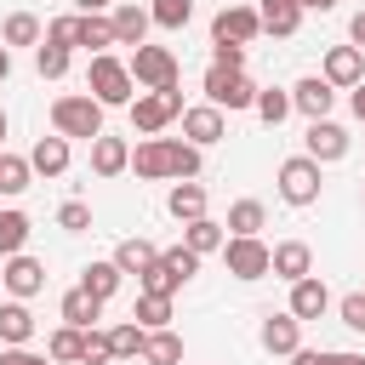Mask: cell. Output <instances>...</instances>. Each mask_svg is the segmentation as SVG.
I'll return each instance as SVG.
<instances>
[{"label": "cell", "mask_w": 365, "mask_h": 365, "mask_svg": "<svg viewBox=\"0 0 365 365\" xmlns=\"http://www.w3.org/2000/svg\"><path fill=\"white\" fill-rule=\"evenodd\" d=\"M80 365H114V342H108V331H86V359Z\"/></svg>", "instance_id": "obj_43"}, {"label": "cell", "mask_w": 365, "mask_h": 365, "mask_svg": "<svg viewBox=\"0 0 365 365\" xmlns=\"http://www.w3.org/2000/svg\"><path fill=\"white\" fill-rule=\"evenodd\" d=\"M302 154H314L319 165H331V160H342V154H348V131H342L336 120H308Z\"/></svg>", "instance_id": "obj_14"}, {"label": "cell", "mask_w": 365, "mask_h": 365, "mask_svg": "<svg viewBox=\"0 0 365 365\" xmlns=\"http://www.w3.org/2000/svg\"><path fill=\"white\" fill-rule=\"evenodd\" d=\"M182 245L200 251V257H211V251L228 245V222H217V217H194V222H182Z\"/></svg>", "instance_id": "obj_22"}, {"label": "cell", "mask_w": 365, "mask_h": 365, "mask_svg": "<svg viewBox=\"0 0 365 365\" xmlns=\"http://www.w3.org/2000/svg\"><path fill=\"white\" fill-rule=\"evenodd\" d=\"M34 68H40V80H63V74H68V46L40 40V46H34Z\"/></svg>", "instance_id": "obj_38"}, {"label": "cell", "mask_w": 365, "mask_h": 365, "mask_svg": "<svg viewBox=\"0 0 365 365\" xmlns=\"http://www.w3.org/2000/svg\"><path fill=\"white\" fill-rule=\"evenodd\" d=\"M143 365H182V336H177L171 325L148 331V342H143Z\"/></svg>", "instance_id": "obj_28"}, {"label": "cell", "mask_w": 365, "mask_h": 365, "mask_svg": "<svg viewBox=\"0 0 365 365\" xmlns=\"http://www.w3.org/2000/svg\"><path fill=\"white\" fill-rule=\"evenodd\" d=\"M46 40H57V46H80V11H63V17H51L46 23Z\"/></svg>", "instance_id": "obj_42"}, {"label": "cell", "mask_w": 365, "mask_h": 365, "mask_svg": "<svg viewBox=\"0 0 365 365\" xmlns=\"http://www.w3.org/2000/svg\"><path fill=\"white\" fill-rule=\"evenodd\" d=\"M257 34H262V11L257 6L222 0V11L211 17V46H251Z\"/></svg>", "instance_id": "obj_7"}, {"label": "cell", "mask_w": 365, "mask_h": 365, "mask_svg": "<svg viewBox=\"0 0 365 365\" xmlns=\"http://www.w3.org/2000/svg\"><path fill=\"white\" fill-rule=\"evenodd\" d=\"M0 285L11 291V297H40L46 291V262L40 257H29V251H17V257H0Z\"/></svg>", "instance_id": "obj_9"}, {"label": "cell", "mask_w": 365, "mask_h": 365, "mask_svg": "<svg viewBox=\"0 0 365 365\" xmlns=\"http://www.w3.org/2000/svg\"><path fill=\"white\" fill-rule=\"evenodd\" d=\"M29 182H34V165H29V154H6V148H0V194H6V200H17Z\"/></svg>", "instance_id": "obj_30"}, {"label": "cell", "mask_w": 365, "mask_h": 365, "mask_svg": "<svg viewBox=\"0 0 365 365\" xmlns=\"http://www.w3.org/2000/svg\"><path fill=\"white\" fill-rule=\"evenodd\" d=\"M120 0H74V11H114Z\"/></svg>", "instance_id": "obj_51"}, {"label": "cell", "mask_w": 365, "mask_h": 365, "mask_svg": "<svg viewBox=\"0 0 365 365\" xmlns=\"http://www.w3.org/2000/svg\"><path fill=\"white\" fill-rule=\"evenodd\" d=\"M336 314H342L348 331H365V291H348V297L336 302Z\"/></svg>", "instance_id": "obj_44"}, {"label": "cell", "mask_w": 365, "mask_h": 365, "mask_svg": "<svg viewBox=\"0 0 365 365\" xmlns=\"http://www.w3.org/2000/svg\"><path fill=\"white\" fill-rule=\"evenodd\" d=\"M222 131H228V120H222V108H217V103H194V108H182V137H188L194 148L222 143Z\"/></svg>", "instance_id": "obj_13"}, {"label": "cell", "mask_w": 365, "mask_h": 365, "mask_svg": "<svg viewBox=\"0 0 365 365\" xmlns=\"http://www.w3.org/2000/svg\"><path fill=\"white\" fill-rule=\"evenodd\" d=\"M257 11H262V29L279 34V40H291L302 29V6H257Z\"/></svg>", "instance_id": "obj_37"}, {"label": "cell", "mask_w": 365, "mask_h": 365, "mask_svg": "<svg viewBox=\"0 0 365 365\" xmlns=\"http://www.w3.org/2000/svg\"><path fill=\"white\" fill-rule=\"evenodd\" d=\"M331 103H336V86H331L325 74H302V80L291 86V108H297L302 120H331Z\"/></svg>", "instance_id": "obj_10"}, {"label": "cell", "mask_w": 365, "mask_h": 365, "mask_svg": "<svg viewBox=\"0 0 365 365\" xmlns=\"http://www.w3.org/2000/svg\"><path fill=\"white\" fill-rule=\"evenodd\" d=\"M46 354H51L57 365H80V359H86V331H80V325H57V331L46 336Z\"/></svg>", "instance_id": "obj_27"}, {"label": "cell", "mask_w": 365, "mask_h": 365, "mask_svg": "<svg viewBox=\"0 0 365 365\" xmlns=\"http://www.w3.org/2000/svg\"><path fill=\"white\" fill-rule=\"evenodd\" d=\"M131 319H137L143 331H160V325H171V297H154V291H137V308H131Z\"/></svg>", "instance_id": "obj_34"}, {"label": "cell", "mask_w": 365, "mask_h": 365, "mask_svg": "<svg viewBox=\"0 0 365 365\" xmlns=\"http://www.w3.org/2000/svg\"><path fill=\"white\" fill-rule=\"evenodd\" d=\"M108 23H114V40H120V46H143V40H148V29H154V11H148V6L120 0V6L108 11Z\"/></svg>", "instance_id": "obj_16"}, {"label": "cell", "mask_w": 365, "mask_h": 365, "mask_svg": "<svg viewBox=\"0 0 365 365\" xmlns=\"http://www.w3.org/2000/svg\"><path fill=\"white\" fill-rule=\"evenodd\" d=\"M160 257H165L182 279H194V274H200V251H188V245H171V251H160Z\"/></svg>", "instance_id": "obj_45"}, {"label": "cell", "mask_w": 365, "mask_h": 365, "mask_svg": "<svg viewBox=\"0 0 365 365\" xmlns=\"http://www.w3.org/2000/svg\"><path fill=\"white\" fill-rule=\"evenodd\" d=\"M0 148H6V108H0Z\"/></svg>", "instance_id": "obj_55"}, {"label": "cell", "mask_w": 365, "mask_h": 365, "mask_svg": "<svg viewBox=\"0 0 365 365\" xmlns=\"http://www.w3.org/2000/svg\"><path fill=\"white\" fill-rule=\"evenodd\" d=\"M348 40L365 51V11H354V23H348Z\"/></svg>", "instance_id": "obj_49"}, {"label": "cell", "mask_w": 365, "mask_h": 365, "mask_svg": "<svg viewBox=\"0 0 365 365\" xmlns=\"http://www.w3.org/2000/svg\"><path fill=\"white\" fill-rule=\"evenodd\" d=\"M131 63H120L114 51H97L91 68H86V91L103 103V108H131Z\"/></svg>", "instance_id": "obj_1"}, {"label": "cell", "mask_w": 365, "mask_h": 365, "mask_svg": "<svg viewBox=\"0 0 365 365\" xmlns=\"http://www.w3.org/2000/svg\"><path fill=\"white\" fill-rule=\"evenodd\" d=\"M108 342H114V359H143L148 331H143L137 319H120V325H108Z\"/></svg>", "instance_id": "obj_35"}, {"label": "cell", "mask_w": 365, "mask_h": 365, "mask_svg": "<svg viewBox=\"0 0 365 365\" xmlns=\"http://www.w3.org/2000/svg\"><path fill=\"white\" fill-rule=\"evenodd\" d=\"M29 165H34V177H63V171H68V137H63V131L40 137V143L29 148Z\"/></svg>", "instance_id": "obj_18"}, {"label": "cell", "mask_w": 365, "mask_h": 365, "mask_svg": "<svg viewBox=\"0 0 365 365\" xmlns=\"http://www.w3.org/2000/svg\"><path fill=\"white\" fill-rule=\"evenodd\" d=\"M114 262H120V274H148V268L160 262V245L143 240V234H131V240L114 245Z\"/></svg>", "instance_id": "obj_25"}, {"label": "cell", "mask_w": 365, "mask_h": 365, "mask_svg": "<svg viewBox=\"0 0 365 365\" xmlns=\"http://www.w3.org/2000/svg\"><path fill=\"white\" fill-rule=\"evenodd\" d=\"M211 63H222V68H245V46H211Z\"/></svg>", "instance_id": "obj_48"}, {"label": "cell", "mask_w": 365, "mask_h": 365, "mask_svg": "<svg viewBox=\"0 0 365 365\" xmlns=\"http://www.w3.org/2000/svg\"><path fill=\"white\" fill-rule=\"evenodd\" d=\"M257 342H262L268 354H285V359H291V354L302 348V319H297L291 308H285V314H262V325H257Z\"/></svg>", "instance_id": "obj_11"}, {"label": "cell", "mask_w": 365, "mask_h": 365, "mask_svg": "<svg viewBox=\"0 0 365 365\" xmlns=\"http://www.w3.org/2000/svg\"><path fill=\"white\" fill-rule=\"evenodd\" d=\"M131 171H137L143 182H160V177H171V154H165V137H143V143L131 148Z\"/></svg>", "instance_id": "obj_19"}, {"label": "cell", "mask_w": 365, "mask_h": 365, "mask_svg": "<svg viewBox=\"0 0 365 365\" xmlns=\"http://www.w3.org/2000/svg\"><path fill=\"white\" fill-rule=\"evenodd\" d=\"M222 262H228V274H234V279L257 285V279H268V274H274V245H262V234H228Z\"/></svg>", "instance_id": "obj_4"}, {"label": "cell", "mask_w": 365, "mask_h": 365, "mask_svg": "<svg viewBox=\"0 0 365 365\" xmlns=\"http://www.w3.org/2000/svg\"><path fill=\"white\" fill-rule=\"evenodd\" d=\"M6 74H11V46L0 40V86H6Z\"/></svg>", "instance_id": "obj_52"}, {"label": "cell", "mask_w": 365, "mask_h": 365, "mask_svg": "<svg viewBox=\"0 0 365 365\" xmlns=\"http://www.w3.org/2000/svg\"><path fill=\"white\" fill-rule=\"evenodd\" d=\"M319 74H325L336 91H354V86L365 80V51H359V46H331L325 63H319Z\"/></svg>", "instance_id": "obj_12"}, {"label": "cell", "mask_w": 365, "mask_h": 365, "mask_svg": "<svg viewBox=\"0 0 365 365\" xmlns=\"http://www.w3.org/2000/svg\"><path fill=\"white\" fill-rule=\"evenodd\" d=\"M91 171L97 177H120V171H131V143L125 137H91Z\"/></svg>", "instance_id": "obj_17"}, {"label": "cell", "mask_w": 365, "mask_h": 365, "mask_svg": "<svg viewBox=\"0 0 365 365\" xmlns=\"http://www.w3.org/2000/svg\"><path fill=\"white\" fill-rule=\"evenodd\" d=\"M262 222H268L262 200H234L228 205V234H262Z\"/></svg>", "instance_id": "obj_33"}, {"label": "cell", "mask_w": 365, "mask_h": 365, "mask_svg": "<svg viewBox=\"0 0 365 365\" xmlns=\"http://www.w3.org/2000/svg\"><path fill=\"white\" fill-rule=\"evenodd\" d=\"M0 365H57L51 354H29V342L23 348H0Z\"/></svg>", "instance_id": "obj_46"}, {"label": "cell", "mask_w": 365, "mask_h": 365, "mask_svg": "<svg viewBox=\"0 0 365 365\" xmlns=\"http://www.w3.org/2000/svg\"><path fill=\"white\" fill-rule=\"evenodd\" d=\"M0 40H6V46H40V40H46V29H40V17H34V11H11V17H6V29H0Z\"/></svg>", "instance_id": "obj_32"}, {"label": "cell", "mask_w": 365, "mask_h": 365, "mask_svg": "<svg viewBox=\"0 0 365 365\" xmlns=\"http://www.w3.org/2000/svg\"><path fill=\"white\" fill-rule=\"evenodd\" d=\"M80 46L97 57V51H108V46H120L114 40V23L103 17V11H80Z\"/></svg>", "instance_id": "obj_31"}, {"label": "cell", "mask_w": 365, "mask_h": 365, "mask_svg": "<svg viewBox=\"0 0 365 365\" xmlns=\"http://www.w3.org/2000/svg\"><path fill=\"white\" fill-rule=\"evenodd\" d=\"M51 131H63V137H103V103L91 97V91H68V97H57L51 103Z\"/></svg>", "instance_id": "obj_2"}, {"label": "cell", "mask_w": 365, "mask_h": 365, "mask_svg": "<svg viewBox=\"0 0 365 365\" xmlns=\"http://www.w3.org/2000/svg\"><path fill=\"white\" fill-rule=\"evenodd\" d=\"M148 11H154V23H160V29H188V17H194V0H154Z\"/></svg>", "instance_id": "obj_40"}, {"label": "cell", "mask_w": 365, "mask_h": 365, "mask_svg": "<svg viewBox=\"0 0 365 365\" xmlns=\"http://www.w3.org/2000/svg\"><path fill=\"white\" fill-rule=\"evenodd\" d=\"M274 182H279V200L302 211V205H314V200H319V188H325V171H319V160H314V154H291V160H279Z\"/></svg>", "instance_id": "obj_3"}, {"label": "cell", "mask_w": 365, "mask_h": 365, "mask_svg": "<svg viewBox=\"0 0 365 365\" xmlns=\"http://www.w3.org/2000/svg\"><path fill=\"white\" fill-rule=\"evenodd\" d=\"M359 200H365V194H359Z\"/></svg>", "instance_id": "obj_56"}, {"label": "cell", "mask_w": 365, "mask_h": 365, "mask_svg": "<svg viewBox=\"0 0 365 365\" xmlns=\"http://www.w3.org/2000/svg\"><path fill=\"white\" fill-rule=\"evenodd\" d=\"M274 274L291 285V279H302V274H314V251H308V240H279L274 245Z\"/></svg>", "instance_id": "obj_23"}, {"label": "cell", "mask_w": 365, "mask_h": 365, "mask_svg": "<svg viewBox=\"0 0 365 365\" xmlns=\"http://www.w3.org/2000/svg\"><path fill=\"white\" fill-rule=\"evenodd\" d=\"M251 108H257V120H262V125H279V120L291 114V91L268 86V91H257V103H251Z\"/></svg>", "instance_id": "obj_39"}, {"label": "cell", "mask_w": 365, "mask_h": 365, "mask_svg": "<svg viewBox=\"0 0 365 365\" xmlns=\"http://www.w3.org/2000/svg\"><path fill=\"white\" fill-rule=\"evenodd\" d=\"M57 228H63V234H86V228H91V205H86V200H63V205H57Z\"/></svg>", "instance_id": "obj_41"}, {"label": "cell", "mask_w": 365, "mask_h": 365, "mask_svg": "<svg viewBox=\"0 0 365 365\" xmlns=\"http://www.w3.org/2000/svg\"><path fill=\"white\" fill-rule=\"evenodd\" d=\"M348 108H354V120H365V80L348 91Z\"/></svg>", "instance_id": "obj_50"}, {"label": "cell", "mask_w": 365, "mask_h": 365, "mask_svg": "<svg viewBox=\"0 0 365 365\" xmlns=\"http://www.w3.org/2000/svg\"><path fill=\"white\" fill-rule=\"evenodd\" d=\"M29 336H34V314H29V302H23V297L0 302V348H23Z\"/></svg>", "instance_id": "obj_20"}, {"label": "cell", "mask_w": 365, "mask_h": 365, "mask_svg": "<svg viewBox=\"0 0 365 365\" xmlns=\"http://www.w3.org/2000/svg\"><path fill=\"white\" fill-rule=\"evenodd\" d=\"M120 279H125V274H120V262H114V257H103V262H86V268H80V285H86L91 297H103V302L120 291Z\"/></svg>", "instance_id": "obj_26"}, {"label": "cell", "mask_w": 365, "mask_h": 365, "mask_svg": "<svg viewBox=\"0 0 365 365\" xmlns=\"http://www.w3.org/2000/svg\"><path fill=\"white\" fill-rule=\"evenodd\" d=\"M336 365H365V354H336Z\"/></svg>", "instance_id": "obj_54"}, {"label": "cell", "mask_w": 365, "mask_h": 365, "mask_svg": "<svg viewBox=\"0 0 365 365\" xmlns=\"http://www.w3.org/2000/svg\"><path fill=\"white\" fill-rule=\"evenodd\" d=\"M29 234H34V222H29V211H17V205H6V211H0V257H17V251L29 245Z\"/></svg>", "instance_id": "obj_29"}, {"label": "cell", "mask_w": 365, "mask_h": 365, "mask_svg": "<svg viewBox=\"0 0 365 365\" xmlns=\"http://www.w3.org/2000/svg\"><path fill=\"white\" fill-rule=\"evenodd\" d=\"M165 211H171L177 222H194V217H205V182H200V177H188V182H171V194H165Z\"/></svg>", "instance_id": "obj_21"}, {"label": "cell", "mask_w": 365, "mask_h": 365, "mask_svg": "<svg viewBox=\"0 0 365 365\" xmlns=\"http://www.w3.org/2000/svg\"><path fill=\"white\" fill-rule=\"evenodd\" d=\"M137 285H143V291H154V297H177V291H182L188 279H182V274H177V268H171V262L160 257V262H154L148 274H137Z\"/></svg>", "instance_id": "obj_36"}, {"label": "cell", "mask_w": 365, "mask_h": 365, "mask_svg": "<svg viewBox=\"0 0 365 365\" xmlns=\"http://www.w3.org/2000/svg\"><path fill=\"white\" fill-rule=\"evenodd\" d=\"M171 120H182V91H177V86H165V91H137V97H131V131L160 137Z\"/></svg>", "instance_id": "obj_5"}, {"label": "cell", "mask_w": 365, "mask_h": 365, "mask_svg": "<svg viewBox=\"0 0 365 365\" xmlns=\"http://www.w3.org/2000/svg\"><path fill=\"white\" fill-rule=\"evenodd\" d=\"M257 91H262V86H257L245 68H222V63L205 68V103H217V108H228V114H234V108H251Z\"/></svg>", "instance_id": "obj_6"}, {"label": "cell", "mask_w": 365, "mask_h": 365, "mask_svg": "<svg viewBox=\"0 0 365 365\" xmlns=\"http://www.w3.org/2000/svg\"><path fill=\"white\" fill-rule=\"evenodd\" d=\"M57 314H63V325H80V331H91V325H97V314H103V297H91L86 285H74V291H63Z\"/></svg>", "instance_id": "obj_24"}, {"label": "cell", "mask_w": 365, "mask_h": 365, "mask_svg": "<svg viewBox=\"0 0 365 365\" xmlns=\"http://www.w3.org/2000/svg\"><path fill=\"white\" fill-rule=\"evenodd\" d=\"M297 6H302V11H331L336 0H297Z\"/></svg>", "instance_id": "obj_53"}, {"label": "cell", "mask_w": 365, "mask_h": 365, "mask_svg": "<svg viewBox=\"0 0 365 365\" xmlns=\"http://www.w3.org/2000/svg\"><path fill=\"white\" fill-rule=\"evenodd\" d=\"M291 365H336V348H297Z\"/></svg>", "instance_id": "obj_47"}, {"label": "cell", "mask_w": 365, "mask_h": 365, "mask_svg": "<svg viewBox=\"0 0 365 365\" xmlns=\"http://www.w3.org/2000/svg\"><path fill=\"white\" fill-rule=\"evenodd\" d=\"M131 80L143 86V91H165V86H177V57H171V46H131Z\"/></svg>", "instance_id": "obj_8"}, {"label": "cell", "mask_w": 365, "mask_h": 365, "mask_svg": "<svg viewBox=\"0 0 365 365\" xmlns=\"http://www.w3.org/2000/svg\"><path fill=\"white\" fill-rule=\"evenodd\" d=\"M285 308H291L302 325H308V319H319V314L331 308V291H325V279H319V274H302V279H291V302H285Z\"/></svg>", "instance_id": "obj_15"}]
</instances>
